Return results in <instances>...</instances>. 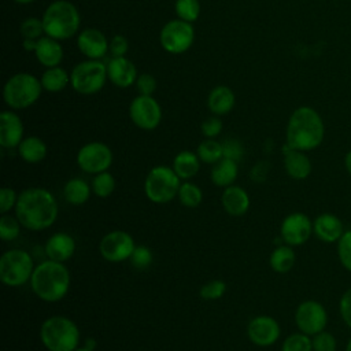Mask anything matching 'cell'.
I'll list each match as a JSON object with an SVG mask.
<instances>
[{
  "label": "cell",
  "instance_id": "obj_51",
  "mask_svg": "<svg viewBox=\"0 0 351 351\" xmlns=\"http://www.w3.org/2000/svg\"><path fill=\"white\" fill-rule=\"evenodd\" d=\"M95 340L93 339H89V340H86L85 341V347H88V348H90V350H95Z\"/></svg>",
  "mask_w": 351,
  "mask_h": 351
},
{
  "label": "cell",
  "instance_id": "obj_37",
  "mask_svg": "<svg viewBox=\"0 0 351 351\" xmlns=\"http://www.w3.org/2000/svg\"><path fill=\"white\" fill-rule=\"evenodd\" d=\"M281 351H313V340L306 333H292L282 341Z\"/></svg>",
  "mask_w": 351,
  "mask_h": 351
},
{
  "label": "cell",
  "instance_id": "obj_34",
  "mask_svg": "<svg viewBox=\"0 0 351 351\" xmlns=\"http://www.w3.org/2000/svg\"><path fill=\"white\" fill-rule=\"evenodd\" d=\"M92 192L101 199H106L111 196V193L115 189V178L110 171H103L99 174H95L92 184H90Z\"/></svg>",
  "mask_w": 351,
  "mask_h": 351
},
{
  "label": "cell",
  "instance_id": "obj_5",
  "mask_svg": "<svg viewBox=\"0 0 351 351\" xmlns=\"http://www.w3.org/2000/svg\"><path fill=\"white\" fill-rule=\"evenodd\" d=\"M40 340L48 351H74L80 343L77 324L64 315H52L40 326Z\"/></svg>",
  "mask_w": 351,
  "mask_h": 351
},
{
  "label": "cell",
  "instance_id": "obj_32",
  "mask_svg": "<svg viewBox=\"0 0 351 351\" xmlns=\"http://www.w3.org/2000/svg\"><path fill=\"white\" fill-rule=\"evenodd\" d=\"M196 154H197L200 162L214 165L223 158L222 143H219L214 138H206L197 145Z\"/></svg>",
  "mask_w": 351,
  "mask_h": 351
},
{
  "label": "cell",
  "instance_id": "obj_44",
  "mask_svg": "<svg viewBox=\"0 0 351 351\" xmlns=\"http://www.w3.org/2000/svg\"><path fill=\"white\" fill-rule=\"evenodd\" d=\"M16 200H18V195L15 189L10 186H3L0 189V213L7 214L12 208H15Z\"/></svg>",
  "mask_w": 351,
  "mask_h": 351
},
{
  "label": "cell",
  "instance_id": "obj_45",
  "mask_svg": "<svg viewBox=\"0 0 351 351\" xmlns=\"http://www.w3.org/2000/svg\"><path fill=\"white\" fill-rule=\"evenodd\" d=\"M136 86L138 90V95H145V96H152V93L156 89V80L154 75L148 73H143L137 77L136 80Z\"/></svg>",
  "mask_w": 351,
  "mask_h": 351
},
{
  "label": "cell",
  "instance_id": "obj_52",
  "mask_svg": "<svg viewBox=\"0 0 351 351\" xmlns=\"http://www.w3.org/2000/svg\"><path fill=\"white\" fill-rule=\"evenodd\" d=\"M15 3H18V4H30V3H33L34 0H14Z\"/></svg>",
  "mask_w": 351,
  "mask_h": 351
},
{
  "label": "cell",
  "instance_id": "obj_15",
  "mask_svg": "<svg viewBox=\"0 0 351 351\" xmlns=\"http://www.w3.org/2000/svg\"><path fill=\"white\" fill-rule=\"evenodd\" d=\"M313 233V222L303 213H291L288 214L280 226L281 240L291 245H300L306 243Z\"/></svg>",
  "mask_w": 351,
  "mask_h": 351
},
{
  "label": "cell",
  "instance_id": "obj_12",
  "mask_svg": "<svg viewBox=\"0 0 351 351\" xmlns=\"http://www.w3.org/2000/svg\"><path fill=\"white\" fill-rule=\"evenodd\" d=\"M136 248L134 239L125 230H111L99 243V252L107 262L119 263L128 261Z\"/></svg>",
  "mask_w": 351,
  "mask_h": 351
},
{
  "label": "cell",
  "instance_id": "obj_48",
  "mask_svg": "<svg viewBox=\"0 0 351 351\" xmlns=\"http://www.w3.org/2000/svg\"><path fill=\"white\" fill-rule=\"evenodd\" d=\"M339 311L346 325L351 328V288L343 293L339 303Z\"/></svg>",
  "mask_w": 351,
  "mask_h": 351
},
{
  "label": "cell",
  "instance_id": "obj_50",
  "mask_svg": "<svg viewBox=\"0 0 351 351\" xmlns=\"http://www.w3.org/2000/svg\"><path fill=\"white\" fill-rule=\"evenodd\" d=\"M344 165H346L347 171L351 174V151L347 152V155H346V158H344Z\"/></svg>",
  "mask_w": 351,
  "mask_h": 351
},
{
  "label": "cell",
  "instance_id": "obj_3",
  "mask_svg": "<svg viewBox=\"0 0 351 351\" xmlns=\"http://www.w3.org/2000/svg\"><path fill=\"white\" fill-rule=\"evenodd\" d=\"M29 282L38 299L55 303L67 295L70 288V273L64 263L47 259L34 267Z\"/></svg>",
  "mask_w": 351,
  "mask_h": 351
},
{
  "label": "cell",
  "instance_id": "obj_36",
  "mask_svg": "<svg viewBox=\"0 0 351 351\" xmlns=\"http://www.w3.org/2000/svg\"><path fill=\"white\" fill-rule=\"evenodd\" d=\"M22 223L16 217L10 214H1L0 217V239L3 241H12L18 239Z\"/></svg>",
  "mask_w": 351,
  "mask_h": 351
},
{
  "label": "cell",
  "instance_id": "obj_25",
  "mask_svg": "<svg viewBox=\"0 0 351 351\" xmlns=\"http://www.w3.org/2000/svg\"><path fill=\"white\" fill-rule=\"evenodd\" d=\"M234 93L226 85H218L211 89L207 97V107L214 115H225L234 107Z\"/></svg>",
  "mask_w": 351,
  "mask_h": 351
},
{
  "label": "cell",
  "instance_id": "obj_16",
  "mask_svg": "<svg viewBox=\"0 0 351 351\" xmlns=\"http://www.w3.org/2000/svg\"><path fill=\"white\" fill-rule=\"evenodd\" d=\"M281 329L278 322L269 315H258L248 322L247 336L258 347H269L280 337Z\"/></svg>",
  "mask_w": 351,
  "mask_h": 351
},
{
  "label": "cell",
  "instance_id": "obj_20",
  "mask_svg": "<svg viewBox=\"0 0 351 351\" xmlns=\"http://www.w3.org/2000/svg\"><path fill=\"white\" fill-rule=\"evenodd\" d=\"M77 250V244L73 236L64 232H56L48 237L44 251L48 259L55 262H67Z\"/></svg>",
  "mask_w": 351,
  "mask_h": 351
},
{
  "label": "cell",
  "instance_id": "obj_27",
  "mask_svg": "<svg viewBox=\"0 0 351 351\" xmlns=\"http://www.w3.org/2000/svg\"><path fill=\"white\" fill-rule=\"evenodd\" d=\"M171 167L181 180H189L199 173L200 159L192 151H181L174 156Z\"/></svg>",
  "mask_w": 351,
  "mask_h": 351
},
{
  "label": "cell",
  "instance_id": "obj_6",
  "mask_svg": "<svg viewBox=\"0 0 351 351\" xmlns=\"http://www.w3.org/2000/svg\"><path fill=\"white\" fill-rule=\"evenodd\" d=\"M43 90L41 81L30 73H16L7 80L3 99L12 110H23L34 104Z\"/></svg>",
  "mask_w": 351,
  "mask_h": 351
},
{
  "label": "cell",
  "instance_id": "obj_14",
  "mask_svg": "<svg viewBox=\"0 0 351 351\" xmlns=\"http://www.w3.org/2000/svg\"><path fill=\"white\" fill-rule=\"evenodd\" d=\"M295 322L302 333L314 336L325 329L328 314L319 302L304 300L298 306L295 311Z\"/></svg>",
  "mask_w": 351,
  "mask_h": 351
},
{
  "label": "cell",
  "instance_id": "obj_43",
  "mask_svg": "<svg viewBox=\"0 0 351 351\" xmlns=\"http://www.w3.org/2000/svg\"><path fill=\"white\" fill-rule=\"evenodd\" d=\"M222 152H223V158L239 162L243 158L244 149L241 143L237 138H226L225 141H222Z\"/></svg>",
  "mask_w": 351,
  "mask_h": 351
},
{
  "label": "cell",
  "instance_id": "obj_1",
  "mask_svg": "<svg viewBox=\"0 0 351 351\" xmlns=\"http://www.w3.org/2000/svg\"><path fill=\"white\" fill-rule=\"evenodd\" d=\"M15 217L23 228L40 232L51 228L58 218V203L55 196L45 188L33 186L18 195Z\"/></svg>",
  "mask_w": 351,
  "mask_h": 351
},
{
  "label": "cell",
  "instance_id": "obj_26",
  "mask_svg": "<svg viewBox=\"0 0 351 351\" xmlns=\"http://www.w3.org/2000/svg\"><path fill=\"white\" fill-rule=\"evenodd\" d=\"M237 163L239 162L228 159V158H222L221 160L214 163L211 173H210V178H211L213 184L217 186H221V188L233 185V182L236 181V178L239 176V165Z\"/></svg>",
  "mask_w": 351,
  "mask_h": 351
},
{
  "label": "cell",
  "instance_id": "obj_53",
  "mask_svg": "<svg viewBox=\"0 0 351 351\" xmlns=\"http://www.w3.org/2000/svg\"><path fill=\"white\" fill-rule=\"evenodd\" d=\"M74 351H95V350H90V348H88V347H78L77 350H74Z\"/></svg>",
  "mask_w": 351,
  "mask_h": 351
},
{
  "label": "cell",
  "instance_id": "obj_19",
  "mask_svg": "<svg viewBox=\"0 0 351 351\" xmlns=\"http://www.w3.org/2000/svg\"><path fill=\"white\" fill-rule=\"evenodd\" d=\"M23 140V123L14 111L0 114V145L3 148H18Z\"/></svg>",
  "mask_w": 351,
  "mask_h": 351
},
{
  "label": "cell",
  "instance_id": "obj_21",
  "mask_svg": "<svg viewBox=\"0 0 351 351\" xmlns=\"http://www.w3.org/2000/svg\"><path fill=\"white\" fill-rule=\"evenodd\" d=\"M284 167L287 174L293 180H304L311 173V162L308 156L299 149L291 148L288 144L282 147Z\"/></svg>",
  "mask_w": 351,
  "mask_h": 351
},
{
  "label": "cell",
  "instance_id": "obj_23",
  "mask_svg": "<svg viewBox=\"0 0 351 351\" xmlns=\"http://www.w3.org/2000/svg\"><path fill=\"white\" fill-rule=\"evenodd\" d=\"M221 203L223 210L232 217L244 215L251 204L247 191L237 185L226 186L221 195Z\"/></svg>",
  "mask_w": 351,
  "mask_h": 351
},
{
  "label": "cell",
  "instance_id": "obj_31",
  "mask_svg": "<svg viewBox=\"0 0 351 351\" xmlns=\"http://www.w3.org/2000/svg\"><path fill=\"white\" fill-rule=\"evenodd\" d=\"M295 261H296V255L293 248L285 243L281 245H277L269 256V265L276 273L289 271L293 267Z\"/></svg>",
  "mask_w": 351,
  "mask_h": 351
},
{
  "label": "cell",
  "instance_id": "obj_22",
  "mask_svg": "<svg viewBox=\"0 0 351 351\" xmlns=\"http://www.w3.org/2000/svg\"><path fill=\"white\" fill-rule=\"evenodd\" d=\"M313 232L319 240L325 243H335L343 236L344 228L343 222L335 214L322 213L314 219Z\"/></svg>",
  "mask_w": 351,
  "mask_h": 351
},
{
  "label": "cell",
  "instance_id": "obj_54",
  "mask_svg": "<svg viewBox=\"0 0 351 351\" xmlns=\"http://www.w3.org/2000/svg\"><path fill=\"white\" fill-rule=\"evenodd\" d=\"M346 351H351V339H350V341H348V344L346 347Z\"/></svg>",
  "mask_w": 351,
  "mask_h": 351
},
{
  "label": "cell",
  "instance_id": "obj_35",
  "mask_svg": "<svg viewBox=\"0 0 351 351\" xmlns=\"http://www.w3.org/2000/svg\"><path fill=\"white\" fill-rule=\"evenodd\" d=\"M174 8L178 19H182L189 23L195 22L200 15L199 0H176Z\"/></svg>",
  "mask_w": 351,
  "mask_h": 351
},
{
  "label": "cell",
  "instance_id": "obj_46",
  "mask_svg": "<svg viewBox=\"0 0 351 351\" xmlns=\"http://www.w3.org/2000/svg\"><path fill=\"white\" fill-rule=\"evenodd\" d=\"M222 130V121L218 117H210L202 123V133L206 138H215Z\"/></svg>",
  "mask_w": 351,
  "mask_h": 351
},
{
  "label": "cell",
  "instance_id": "obj_2",
  "mask_svg": "<svg viewBox=\"0 0 351 351\" xmlns=\"http://www.w3.org/2000/svg\"><path fill=\"white\" fill-rule=\"evenodd\" d=\"M324 136V121L313 107L300 106L293 110L287 123L285 144L293 149L306 152L319 147Z\"/></svg>",
  "mask_w": 351,
  "mask_h": 351
},
{
  "label": "cell",
  "instance_id": "obj_39",
  "mask_svg": "<svg viewBox=\"0 0 351 351\" xmlns=\"http://www.w3.org/2000/svg\"><path fill=\"white\" fill-rule=\"evenodd\" d=\"M225 292H226V284L222 280H213L206 282L200 288L199 295L204 300H217L222 298Z\"/></svg>",
  "mask_w": 351,
  "mask_h": 351
},
{
  "label": "cell",
  "instance_id": "obj_30",
  "mask_svg": "<svg viewBox=\"0 0 351 351\" xmlns=\"http://www.w3.org/2000/svg\"><path fill=\"white\" fill-rule=\"evenodd\" d=\"M40 81H41L44 90L56 93V92L63 90L67 86V84H70V74L60 66L48 67L41 74Z\"/></svg>",
  "mask_w": 351,
  "mask_h": 351
},
{
  "label": "cell",
  "instance_id": "obj_29",
  "mask_svg": "<svg viewBox=\"0 0 351 351\" xmlns=\"http://www.w3.org/2000/svg\"><path fill=\"white\" fill-rule=\"evenodd\" d=\"M90 193H92L90 185L80 177L70 178L63 188V196L67 200V203H70L71 206H81L86 203Z\"/></svg>",
  "mask_w": 351,
  "mask_h": 351
},
{
  "label": "cell",
  "instance_id": "obj_49",
  "mask_svg": "<svg viewBox=\"0 0 351 351\" xmlns=\"http://www.w3.org/2000/svg\"><path fill=\"white\" fill-rule=\"evenodd\" d=\"M22 45H23V48H25L26 51H36L37 40H33V38H25Z\"/></svg>",
  "mask_w": 351,
  "mask_h": 351
},
{
  "label": "cell",
  "instance_id": "obj_47",
  "mask_svg": "<svg viewBox=\"0 0 351 351\" xmlns=\"http://www.w3.org/2000/svg\"><path fill=\"white\" fill-rule=\"evenodd\" d=\"M128 49H129V43L123 36L117 34L111 38V41H110V53L112 55V58L125 56Z\"/></svg>",
  "mask_w": 351,
  "mask_h": 351
},
{
  "label": "cell",
  "instance_id": "obj_10",
  "mask_svg": "<svg viewBox=\"0 0 351 351\" xmlns=\"http://www.w3.org/2000/svg\"><path fill=\"white\" fill-rule=\"evenodd\" d=\"M195 40V30L192 23L182 19L169 21L159 33V41L162 48L173 55L186 52Z\"/></svg>",
  "mask_w": 351,
  "mask_h": 351
},
{
  "label": "cell",
  "instance_id": "obj_8",
  "mask_svg": "<svg viewBox=\"0 0 351 351\" xmlns=\"http://www.w3.org/2000/svg\"><path fill=\"white\" fill-rule=\"evenodd\" d=\"M34 267L33 258L27 251L8 250L0 258V280L7 287H21L30 281Z\"/></svg>",
  "mask_w": 351,
  "mask_h": 351
},
{
  "label": "cell",
  "instance_id": "obj_41",
  "mask_svg": "<svg viewBox=\"0 0 351 351\" xmlns=\"http://www.w3.org/2000/svg\"><path fill=\"white\" fill-rule=\"evenodd\" d=\"M44 33V26H43V21L38 18H26L22 25H21V34L25 38H33V40H38L41 38V34Z\"/></svg>",
  "mask_w": 351,
  "mask_h": 351
},
{
  "label": "cell",
  "instance_id": "obj_17",
  "mask_svg": "<svg viewBox=\"0 0 351 351\" xmlns=\"http://www.w3.org/2000/svg\"><path fill=\"white\" fill-rule=\"evenodd\" d=\"M77 47L88 59L100 60L110 51L107 37L97 29L89 27L82 30L77 37Z\"/></svg>",
  "mask_w": 351,
  "mask_h": 351
},
{
  "label": "cell",
  "instance_id": "obj_11",
  "mask_svg": "<svg viewBox=\"0 0 351 351\" xmlns=\"http://www.w3.org/2000/svg\"><path fill=\"white\" fill-rule=\"evenodd\" d=\"M77 165L88 174L107 171L112 165V151L101 141L86 143L77 152Z\"/></svg>",
  "mask_w": 351,
  "mask_h": 351
},
{
  "label": "cell",
  "instance_id": "obj_9",
  "mask_svg": "<svg viewBox=\"0 0 351 351\" xmlns=\"http://www.w3.org/2000/svg\"><path fill=\"white\" fill-rule=\"evenodd\" d=\"M107 80V66L101 60H84L75 64L70 73V85L81 95L97 93Z\"/></svg>",
  "mask_w": 351,
  "mask_h": 351
},
{
  "label": "cell",
  "instance_id": "obj_33",
  "mask_svg": "<svg viewBox=\"0 0 351 351\" xmlns=\"http://www.w3.org/2000/svg\"><path fill=\"white\" fill-rule=\"evenodd\" d=\"M177 197H178L180 203L184 207L195 208V207H197L202 203L203 192H202V189L196 184H193L191 181H184L180 185Z\"/></svg>",
  "mask_w": 351,
  "mask_h": 351
},
{
  "label": "cell",
  "instance_id": "obj_40",
  "mask_svg": "<svg viewBox=\"0 0 351 351\" xmlns=\"http://www.w3.org/2000/svg\"><path fill=\"white\" fill-rule=\"evenodd\" d=\"M337 255L341 265L351 271V229L346 230L337 241Z\"/></svg>",
  "mask_w": 351,
  "mask_h": 351
},
{
  "label": "cell",
  "instance_id": "obj_4",
  "mask_svg": "<svg viewBox=\"0 0 351 351\" xmlns=\"http://www.w3.org/2000/svg\"><path fill=\"white\" fill-rule=\"evenodd\" d=\"M41 21L45 36L60 41L73 37L78 32L81 16L71 1L55 0L44 11Z\"/></svg>",
  "mask_w": 351,
  "mask_h": 351
},
{
  "label": "cell",
  "instance_id": "obj_38",
  "mask_svg": "<svg viewBox=\"0 0 351 351\" xmlns=\"http://www.w3.org/2000/svg\"><path fill=\"white\" fill-rule=\"evenodd\" d=\"M129 261L134 269L145 270L151 266V263L154 261V255H152V251L147 245H136Z\"/></svg>",
  "mask_w": 351,
  "mask_h": 351
},
{
  "label": "cell",
  "instance_id": "obj_28",
  "mask_svg": "<svg viewBox=\"0 0 351 351\" xmlns=\"http://www.w3.org/2000/svg\"><path fill=\"white\" fill-rule=\"evenodd\" d=\"M16 149L26 163H38L47 156V144L37 136L25 137Z\"/></svg>",
  "mask_w": 351,
  "mask_h": 351
},
{
  "label": "cell",
  "instance_id": "obj_7",
  "mask_svg": "<svg viewBox=\"0 0 351 351\" xmlns=\"http://www.w3.org/2000/svg\"><path fill=\"white\" fill-rule=\"evenodd\" d=\"M181 185V178L176 174L173 167L155 166L152 167L144 181V192L148 200L156 204L171 202L177 195Z\"/></svg>",
  "mask_w": 351,
  "mask_h": 351
},
{
  "label": "cell",
  "instance_id": "obj_13",
  "mask_svg": "<svg viewBox=\"0 0 351 351\" xmlns=\"http://www.w3.org/2000/svg\"><path fill=\"white\" fill-rule=\"evenodd\" d=\"M129 117L137 128L154 130L162 121V108L152 96L138 95L129 106Z\"/></svg>",
  "mask_w": 351,
  "mask_h": 351
},
{
  "label": "cell",
  "instance_id": "obj_18",
  "mask_svg": "<svg viewBox=\"0 0 351 351\" xmlns=\"http://www.w3.org/2000/svg\"><path fill=\"white\" fill-rule=\"evenodd\" d=\"M107 66V77L108 80L118 88H129L136 84L138 77L136 66L126 56L111 58Z\"/></svg>",
  "mask_w": 351,
  "mask_h": 351
},
{
  "label": "cell",
  "instance_id": "obj_42",
  "mask_svg": "<svg viewBox=\"0 0 351 351\" xmlns=\"http://www.w3.org/2000/svg\"><path fill=\"white\" fill-rule=\"evenodd\" d=\"M313 351H336V339L332 333L322 330L313 336Z\"/></svg>",
  "mask_w": 351,
  "mask_h": 351
},
{
  "label": "cell",
  "instance_id": "obj_24",
  "mask_svg": "<svg viewBox=\"0 0 351 351\" xmlns=\"http://www.w3.org/2000/svg\"><path fill=\"white\" fill-rule=\"evenodd\" d=\"M34 53L37 60L43 66H45L47 69L55 67V66H59L63 59V47L60 45L59 40L45 36L37 40V47Z\"/></svg>",
  "mask_w": 351,
  "mask_h": 351
}]
</instances>
